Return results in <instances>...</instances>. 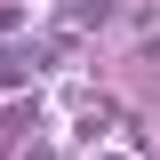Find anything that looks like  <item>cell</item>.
Here are the masks:
<instances>
[{
  "label": "cell",
  "instance_id": "obj_3",
  "mask_svg": "<svg viewBox=\"0 0 160 160\" xmlns=\"http://www.w3.org/2000/svg\"><path fill=\"white\" fill-rule=\"evenodd\" d=\"M88 160H136V152H88Z\"/></svg>",
  "mask_w": 160,
  "mask_h": 160
},
{
  "label": "cell",
  "instance_id": "obj_1",
  "mask_svg": "<svg viewBox=\"0 0 160 160\" xmlns=\"http://www.w3.org/2000/svg\"><path fill=\"white\" fill-rule=\"evenodd\" d=\"M40 80V64H32V48H0V96H24Z\"/></svg>",
  "mask_w": 160,
  "mask_h": 160
},
{
  "label": "cell",
  "instance_id": "obj_2",
  "mask_svg": "<svg viewBox=\"0 0 160 160\" xmlns=\"http://www.w3.org/2000/svg\"><path fill=\"white\" fill-rule=\"evenodd\" d=\"M24 160H48V144H24Z\"/></svg>",
  "mask_w": 160,
  "mask_h": 160
}]
</instances>
